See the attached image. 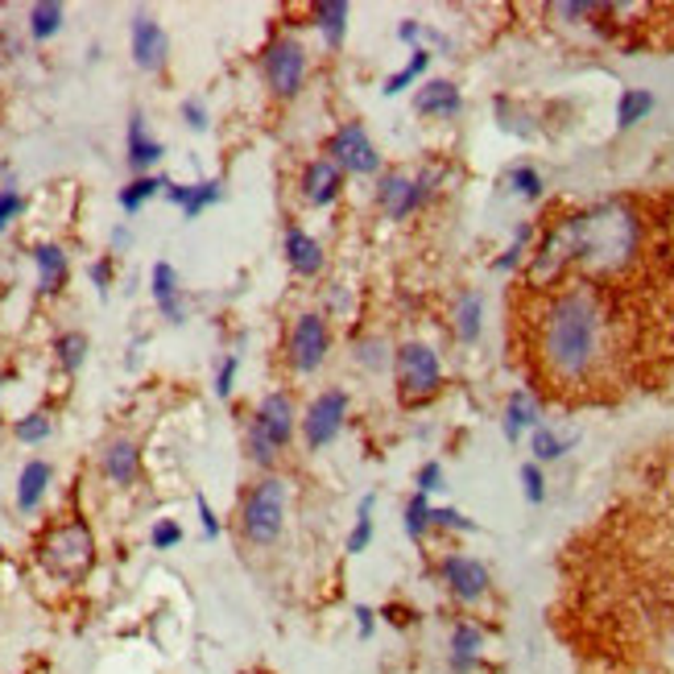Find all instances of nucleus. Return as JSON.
Segmentation results:
<instances>
[{"instance_id": "obj_1", "label": "nucleus", "mask_w": 674, "mask_h": 674, "mask_svg": "<svg viewBox=\"0 0 674 674\" xmlns=\"http://www.w3.org/2000/svg\"><path fill=\"white\" fill-rule=\"evenodd\" d=\"M604 357V306L588 286H571L550 299L543 315V360L562 385H580Z\"/></svg>"}, {"instance_id": "obj_2", "label": "nucleus", "mask_w": 674, "mask_h": 674, "mask_svg": "<svg viewBox=\"0 0 674 674\" xmlns=\"http://www.w3.org/2000/svg\"><path fill=\"white\" fill-rule=\"evenodd\" d=\"M637 216L625 204H600L576 216V265L583 274H613L637 253Z\"/></svg>"}, {"instance_id": "obj_3", "label": "nucleus", "mask_w": 674, "mask_h": 674, "mask_svg": "<svg viewBox=\"0 0 674 674\" xmlns=\"http://www.w3.org/2000/svg\"><path fill=\"white\" fill-rule=\"evenodd\" d=\"M42 567L62 583H83L95 567V534L88 522H62L55 525L38 546Z\"/></svg>"}, {"instance_id": "obj_4", "label": "nucleus", "mask_w": 674, "mask_h": 674, "mask_svg": "<svg viewBox=\"0 0 674 674\" xmlns=\"http://www.w3.org/2000/svg\"><path fill=\"white\" fill-rule=\"evenodd\" d=\"M286 480L281 476H265L262 485H253V492L244 497L241 530L253 546H274L286 525Z\"/></svg>"}, {"instance_id": "obj_5", "label": "nucleus", "mask_w": 674, "mask_h": 674, "mask_svg": "<svg viewBox=\"0 0 674 674\" xmlns=\"http://www.w3.org/2000/svg\"><path fill=\"white\" fill-rule=\"evenodd\" d=\"M394 369H397V394L406 406H422V402H431L439 390H443V364H439V352L427 348V344H402L394 357Z\"/></svg>"}, {"instance_id": "obj_6", "label": "nucleus", "mask_w": 674, "mask_h": 674, "mask_svg": "<svg viewBox=\"0 0 674 674\" xmlns=\"http://www.w3.org/2000/svg\"><path fill=\"white\" fill-rule=\"evenodd\" d=\"M262 75L278 100H294L306 83V50L294 38H274L262 55Z\"/></svg>"}, {"instance_id": "obj_7", "label": "nucleus", "mask_w": 674, "mask_h": 674, "mask_svg": "<svg viewBox=\"0 0 674 674\" xmlns=\"http://www.w3.org/2000/svg\"><path fill=\"white\" fill-rule=\"evenodd\" d=\"M327 158H332L344 174H352V178H364V174H376V170H381V153H376L373 137H369V129H364L360 120H348V125H339V129L332 132Z\"/></svg>"}, {"instance_id": "obj_8", "label": "nucleus", "mask_w": 674, "mask_h": 674, "mask_svg": "<svg viewBox=\"0 0 674 674\" xmlns=\"http://www.w3.org/2000/svg\"><path fill=\"white\" fill-rule=\"evenodd\" d=\"M348 394L344 390H323V394L306 406L302 414V439H306V448L318 451L327 448V443H336L339 431H344V418H348Z\"/></svg>"}, {"instance_id": "obj_9", "label": "nucleus", "mask_w": 674, "mask_h": 674, "mask_svg": "<svg viewBox=\"0 0 674 674\" xmlns=\"http://www.w3.org/2000/svg\"><path fill=\"white\" fill-rule=\"evenodd\" d=\"M327 348H332V332H327V318L306 311V315L294 318V332H290V364L299 373H315L318 364L327 360Z\"/></svg>"}, {"instance_id": "obj_10", "label": "nucleus", "mask_w": 674, "mask_h": 674, "mask_svg": "<svg viewBox=\"0 0 674 674\" xmlns=\"http://www.w3.org/2000/svg\"><path fill=\"white\" fill-rule=\"evenodd\" d=\"M294 422H299V418H294V402H290V394L274 390V394H265L262 402H257L248 431L262 434L269 448L286 451L290 448V439H294Z\"/></svg>"}, {"instance_id": "obj_11", "label": "nucleus", "mask_w": 674, "mask_h": 674, "mask_svg": "<svg viewBox=\"0 0 674 674\" xmlns=\"http://www.w3.org/2000/svg\"><path fill=\"white\" fill-rule=\"evenodd\" d=\"M439 576H443L451 596L464 600V604H476L488 592V567L480 559H468V555H448Z\"/></svg>"}, {"instance_id": "obj_12", "label": "nucleus", "mask_w": 674, "mask_h": 674, "mask_svg": "<svg viewBox=\"0 0 674 674\" xmlns=\"http://www.w3.org/2000/svg\"><path fill=\"white\" fill-rule=\"evenodd\" d=\"M170 58V38L162 30V21H153L150 13L132 18V62L141 71H162Z\"/></svg>"}, {"instance_id": "obj_13", "label": "nucleus", "mask_w": 674, "mask_h": 674, "mask_svg": "<svg viewBox=\"0 0 674 674\" xmlns=\"http://www.w3.org/2000/svg\"><path fill=\"white\" fill-rule=\"evenodd\" d=\"M376 204H381V211L390 220H410L414 211L422 207V190H418V183H414L410 174L394 170V174H385L376 183Z\"/></svg>"}, {"instance_id": "obj_14", "label": "nucleus", "mask_w": 674, "mask_h": 674, "mask_svg": "<svg viewBox=\"0 0 674 674\" xmlns=\"http://www.w3.org/2000/svg\"><path fill=\"white\" fill-rule=\"evenodd\" d=\"M339 190H344V170L332 158L306 162V170H302V195H306V204L332 207L339 199Z\"/></svg>"}, {"instance_id": "obj_15", "label": "nucleus", "mask_w": 674, "mask_h": 674, "mask_svg": "<svg viewBox=\"0 0 674 674\" xmlns=\"http://www.w3.org/2000/svg\"><path fill=\"white\" fill-rule=\"evenodd\" d=\"M281 253H286V265H290L299 278H318V269H323V244H318L311 232H302V228H286Z\"/></svg>"}, {"instance_id": "obj_16", "label": "nucleus", "mask_w": 674, "mask_h": 674, "mask_svg": "<svg viewBox=\"0 0 674 674\" xmlns=\"http://www.w3.org/2000/svg\"><path fill=\"white\" fill-rule=\"evenodd\" d=\"M150 290L158 311L170 318V323H183L187 318V306H183V286H178V269L170 262H158L150 269Z\"/></svg>"}, {"instance_id": "obj_17", "label": "nucleus", "mask_w": 674, "mask_h": 674, "mask_svg": "<svg viewBox=\"0 0 674 674\" xmlns=\"http://www.w3.org/2000/svg\"><path fill=\"white\" fill-rule=\"evenodd\" d=\"M464 108V95L451 79H431L414 95V113L418 116H455Z\"/></svg>"}, {"instance_id": "obj_18", "label": "nucleus", "mask_w": 674, "mask_h": 674, "mask_svg": "<svg viewBox=\"0 0 674 674\" xmlns=\"http://www.w3.org/2000/svg\"><path fill=\"white\" fill-rule=\"evenodd\" d=\"M100 468H104V476H108L113 485L125 488V485H132V480L141 476V451H137L132 439H113V443L104 448Z\"/></svg>"}, {"instance_id": "obj_19", "label": "nucleus", "mask_w": 674, "mask_h": 674, "mask_svg": "<svg viewBox=\"0 0 674 674\" xmlns=\"http://www.w3.org/2000/svg\"><path fill=\"white\" fill-rule=\"evenodd\" d=\"M480 654H485V634L472 625V620H460L455 629H451V671L455 674H472L476 671V662H480Z\"/></svg>"}, {"instance_id": "obj_20", "label": "nucleus", "mask_w": 674, "mask_h": 674, "mask_svg": "<svg viewBox=\"0 0 674 674\" xmlns=\"http://www.w3.org/2000/svg\"><path fill=\"white\" fill-rule=\"evenodd\" d=\"M166 199L183 207V216H187V220H199L207 207L224 199V183H220V178H207V183H195V187H178V183H170Z\"/></svg>"}, {"instance_id": "obj_21", "label": "nucleus", "mask_w": 674, "mask_h": 674, "mask_svg": "<svg viewBox=\"0 0 674 674\" xmlns=\"http://www.w3.org/2000/svg\"><path fill=\"white\" fill-rule=\"evenodd\" d=\"M55 485V468L46 460H30L18 476V509L21 513H34L46 501V492Z\"/></svg>"}, {"instance_id": "obj_22", "label": "nucleus", "mask_w": 674, "mask_h": 674, "mask_svg": "<svg viewBox=\"0 0 674 674\" xmlns=\"http://www.w3.org/2000/svg\"><path fill=\"white\" fill-rule=\"evenodd\" d=\"M162 141H153L150 132H146V116L132 113L129 116V166L137 170V178L141 174H150V166L162 162Z\"/></svg>"}, {"instance_id": "obj_23", "label": "nucleus", "mask_w": 674, "mask_h": 674, "mask_svg": "<svg viewBox=\"0 0 674 674\" xmlns=\"http://www.w3.org/2000/svg\"><path fill=\"white\" fill-rule=\"evenodd\" d=\"M34 265H38V290L42 294H58V290L67 286L71 265H67L62 244H38V248H34Z\"/></svg>"}, {"instance_id": "obj_24", "label": "nucleus", "mask_w": 674, "mask_h": 674, "mask_svg": "<svg viewBox=\"0 0 674 674\" xmlns=\"http://www.w3.org/2000/svg\"><path fill=\"white\" fill-rule=\"evenodd\" d=\"M501 427H506V439L509 443H518L525 431H534V427H543L538 422V402L525 394V390H518V394L506 402V418H501Z\"/></svg>"}, {"instance_id": "obj_25", "label": "nucleus", "mask_w": 674, "mask_h": 674, "mask_svg": "<svg viewBox=\"0 0 674 674\" xmlns=\"http://www.w3.org/2000/svg\"><path fill=\"white\" fill-rule=\"evenodd\" d=\"M485 332V294L480 290H464L460 306H455V336L464 344H476Z\"/></svg>"}, {"instance_id": "obj_26", "label": "nucleus", "mask_w": 674, "mask_h": 674, "mask_svg": "<svg viewBox=\"0 0 674 674\" xmlns=\"http://www.w3.org/2000/svg\"><path fill=\"white\" fill-rule=\"evenodd\" d=\"M311 18H315L318 34L327 38V46H339V42H344V34H348L352 9H348L344 0H318L315 9H311Z\"/></svg>"}, {"instance_id": "obj_27", "label": "nucleus", "mask_w": 674, "mask_h": 674, "mask_svg": "<svg viewBox=\"0 0 674 674\" xmlns=\"http://www.w3.org/2000/svg\"><path fill=\"white\" fill-rule=\"evenodd\" d=\"M170 178H162V174H141V178H132L129 187H120V195H116V204H120V211H141V207L150 204L158 190H166Z\"/></svg>"}, {"instance_id": "obj_28", "label": "nucleus", "mask_w": 674, "mask_h": 674, "mask_svg": "<svg viewBox=\"0 0 674 674\" xmlns=\"http://www.w3.org/2000/svg\"><path fill=\"white\" fill-rule=\"evenodd\" d=\"M88 336L83 332H62V336L55 339V357L58 364H62V373H79L83 364H88Z\"/></svg>"}, {"instance_id": "obj_29", "label": "nucleus", "mask_w": 674, "mask_h": 674, "mask_svg": "<svg viewBox=\"0 0 674 674\" xmlns=\"http://www.w3.org/2000/svg\"><path fill=\"white\" fill-rule=\"evenodd\" d=\"M58 30H62V4L58 0H38L30 9V34H34V42H50Z\"/></svg>"}, {"instance_id": "obj_30", "label": "nucleus", "mask_w": 674, "mask_h": 674, "mask_svg": "<svg viewBox=\"0 0 674 674\" xmlns=\"http://www.w3.org/2000/svg\"><path fill=\"white\" fill-rule=\"evenodd\" d=\"M427 67H431V50H410V62H406L402 71H394V75L385 79V88H381V92H385V95H402L406 88H414L418 79L427 75Z\"/></svg>"}, {"instance_id": "obj_31", "label": "nucleus", "mask_w": 674, "mask_h": 674, "mask_svg": "<svg viewBox=\"0 0 674 674\" xmlns=\"http://www.w3.org/2000/svg\"><path fill=\"white\" fill-rule=\"evenodd\" d=\"M650 113H654V95L641 92V88H629L617 104V125L620 129H634L637 120H646Z\"/></svg>"}, {"instance_id": "obj_32", "label": "nucleus", "mask_w": 674, "mask_h": 674, "mask_svg": "<svg viewBox=\"0 0 674 674\" xmlns=\"http://www.w3.org/2000/svg\"><path fill=\"white\" fill-rule=\"evenodd\" d=\"M373 506H376V492H369L364 501H360V513H357V525H352V534H348V555H364L369 546H373Z\"/></svg>"}, {"instance_id": "obj_33", "label": "nucleus", "mask_w": 674, "mask_h": 674, "mask_svg": "<svg viewBox=\"0 0 674 674\" xmlns=\"http://www.w3.org/2000/svg\"><path fill=\"white\" fill-rule=\"evenodd\" d=\"M13 434H18L21 443H46V439L55 434V422H50V414L34 410V414H25V418L13 422Z\"/></svg>"}, {"instance_id": "obj_34", "label": "nucleus", "mask_w": 674, "mask_h": 674, "mask_svg": "<svg viewBox=\"0 0 674 674\" xmlns=\"http://www.w3.org/2000/svg\"><path fill=\"white\" fill-rule=\"evenodd\" d=\"M427 530H431V501L422 492H414L410 501H406V534H410L414 543H422Z\"/></svg>"}, {"instance_id": "obj_35", "label": "nucleus", "mask_w": 674, "mask_h": 674, "mask_svg": "<svg viewBox=\"0 0 674 674\" xmlns=\"http://www.w3.org/2000/svg\"><path fill=\"white\" fill-rule=\"evenodd\" d=\"M530 236H534V228H530V224H522V228H518V232H513V244H509L506 253L497 257V274H513V269L522 265L525 244H530Z\"/></svg>"}, {"instance_id": "obj_36", "label": "nucleus", "mask_w": 674, "mask_h": 674, "mask_svg": "<svg viewBox=\"0 0 674 674\" xmlns=\"http://www.w3.org/2000/svg\"><path fill=\"white\" fill-rule=\"evenodd\" d=\"M509 187L518 190L522 199H543V174H538V170H530V166L509 170Z\"/></svg>"}, {"instance_id": "obj_37", "label": "nucleus", "mask_w": 674, "mask_h": 674, "mask_svg": "<svg viewBox=\"0 0 674 674\" xmlns=\"http://www.w3.org/2000/svg\"><path fill=\"white\" fill-rule=\"evenodd\" d=\"M530 448H534V455L538 460H559L562 451H567V439H559L555 431H546V427H534V439H530Z\"/></svg>"}, {"instance_id": "obj_38", "label": "nucleus", "mask_w": 674, "mask_h": 674, "mask_svg": "<svg viewBox=\"0 0 674 674\" xmlns=\"http://www.w3.org/2000/svg\"><path fill=\"white\" fill-rule=\"evenodd\" d=\"M21 211H25L21 190L18 187H0V232H9L13 220H21Z\"/></svg>"}, {"instance_id": "obj_39", "label": "nucleus", "mask_w": 674, "mask_h": 674, "mask_svg": "<svg viewBox=\"0 0 674 674\" xmlns=\"http://www.w3.org/2000/svg\"><path fill=\"white\" fill-rule=\"evenodd\" d=\"M431 525H439V530H460V534H476V522L472 518H464L460 509H431Z\"/></svg>"}, {"instance_id": "obj_40", "label": "nucleus", "mask_w": 674, "mask_h": 674, "mask_svg": "<svg viewBox=\"0 0 674 674\" xmlns=\"http://www.w3.org/2000/svg\"><path fill=\"white\" fill-rule=\"evenodd\" d=\"M522 488H525V501H530V506H543L546 501V480H543V468H538V464H525L522 468Z\"/></svg>"}, {"instance_id": "obj_41", "label": "nucleus", "mask_w": 674, "mask_h": 674, "mask_svg": "<svg viewBox=\"0 0 674 674\" xmlns=\"http://www.w3.org/2000/svg\"><path fill=\"white\" fill-rule=\"evenodd\" d=\"M150 543H153V550H174V546L183 543V525L170 522V518H162V522L153 525Z\"/></svg>"}, {"instance_id": "obj_42", "label": "nucleus", "mask_w": 674, "mask_h": 674, "mask_svg": "<svg viewBox=\"0 0 674 674\" xmlns=\"http://www.w3.org/2000/svg\"><path fill=\"white\" fill-rule=\"evenodd\" d=\"M414 492H422V497H431V492H439L443 488V464L439 460H431V464H422L418 468V476H414Z\"/></svg>"}, {"instance_id": "obj_43", "label": "nucleus", "mask_w": 674, "mask_h": 674, "mask_svg": "<svg viewBox=\"0 0 674 674\" xmlns=\"http://www.w3.org/2000/svg\"><path fill=\"white\" fill-rule=\"evenodd\" d=\"M88 278H92L95 294L108 299V290H113V257H100V262L88 265Z\"/></svg>"}, {"instance_id": "obj_44", "label": "nucleus", "mask_w": 674, "mask_h": 674, "mask_svg": "<svg viewBox=\"0 0 674 674\" xmlns=\"http://www.w3.org/2000/svg\"><path fill=\"white\" fill-rule=\"evenodd\" d=\"M236 373H241V357H224V364L216 369V397H232Z\"/></svg>"}, {"instance_id": "obj_45", "label": "nucleus", "mask_w": 674, "mask_h": 674, "mask_svg": "<svg viewBox=\"0 0 674 674\" xmlns=\"http://www.w3.org/2000/svg\"><path fill=\"white\" fill-rule=\"evenodd\" d=\"M183 120H187V129H195V132L211 129V116H207L204 100H183Z\"/></svg>"}, {"instance_id": "obj_46", "label": "nucleus", "mask_w": 674, "mask_h": 674, "mask_svg": "<svg viewBox=\"0 0 674 674\" xmlns=\"http://www.w3.org/2000/svg\"><path fill=\"white\" fill-rule=\"evenodd\" d=\"M195 509H199V525H204V538H220V518H216V509L207 506L204 492H195Z\"/></svg>"}, {"instance_id": "obj_47", "label": "nucleus", "mask_w": 674, "mask_h": 674, "mask_svg": "<svg viewBox=\"0 0 674 674\" xmlns=\"http://www.w3.org/2000/svg\"><path fill=\"white\" fill-rule=\"evenodd\" d=\"M397 38L406 42V46H414V50H422L427 25H422V21H402V25H397Z\"/></svg>"}, {"instance_id": "obj_48", "label": "nucleus", "mask_w": 674, "mask_h": 674, "mask_svg": "<svg viewBox=\"0 0 674 674\" xmlns=\"http://www.w3.org/2000/svg\"><path fill=\"white\" fill-rule=\"evenodd\" d=\"M357 357H360V364H364V369H381V364H385V352H381V344H376V339H364Z\"/></svg>"}, {"instance_id": "obj_49", "label": "nucleus", "mask_w": 674, "mask_h": 674, "mask_svg": "<svg viewBox=\"0 0 674 674\" xmlns=\"http://www.w3.org/2000/svg\"><path fill=\"white\" fill-rule=\"evenodd\" d=\"M357 625H360V637H373L376 629V613L369 604H357Z\"/></svg>"}, {"instance_id": "obj_50", "label": "nucleus", "mask_w": 674, "mask_h": 674, "mask_svg": "<svg viewBox=\"0 0 674 674\" xmlns=\"http://www.w3.org/2000/svg\"><path fill=\"white\" fill-rule=\"evenodd\" d=\"M21 55V46L9 34H0V62H9V58H18Z\"/></svg>"}, {"instance_id": "obj_51", "label": "nucleus", "mask_w": 674, "mask_h": 674, "mask_svg": "<svg viewBox=\"0 0 674 674\" xmlns=\"http://www.w3.org/2000/svg\"><path fill=\"white\" fill-rule=\"evenodd\" d=\"M129 241H132L129 228H113V248H129Z\"/></svg>"}, {"instance_id": "obj_52", "label": "nucleus", "mask_w": 674, "mask_h": 674, "mask_svg": "<svg viewBox=\"0 0 674 674\" xmlns=\"http://www.w3.org/2000/svg\"><path fill=\"white\" fill-rule=\"evenodd\" d=\"M4 385H9V376H4V373H0V390H4Z\"/></svg>"}]
</instances>
